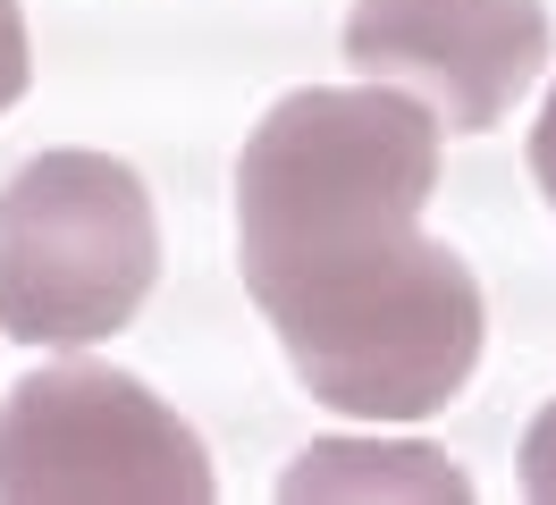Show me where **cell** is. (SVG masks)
<instances>
[{"instance_id":"277c9868","label":"cell","mask_w":556,"mask_h":505,"mask_svg":"<svg viewBox=\"0 0 556 505\" xmlns=\"http://www.w3.org/2000/svg\"><path fill=\"white\" fill-rule=\"evenodd\" d=\"M346 60L405 93L447 135H489L548 67L540 0H354Z\"/></svg>"},{"instance_id":"3957f363","label":"cell","mask_w":556,"mask_h":505,"mask_svg":"<svg viewBox=\"0 0 556 505\" xmlns=\"http://www.w3.org/2000/svg\"><path fill=\"white\" fill-rule=\"evenodd\" d=\"M211 455L143 379L60 363L0 404V505H211Z\"/></svg>"},{"instance_id":"6da1fadb","label":"cell","mask_w":556,"mask_h":505,"mask_svg":"<svg viewBox=\"0 0 556 505\" xmlns=\"http://www.w3.org/2000/svg\"><path fill=\"white\" fill-rule=\"evenodd\" d=\"M439 118L396 85H304L237 152V269L295 379L354 421H421L481 363V278L421 236Z\"/></svg>"},{"instance_id":"7a4b0ae2","label":"cell","mask_w":556,"mask_h":505,"mask_svg":"<svg viewBox=\"0 0 556 505\" xmlns=\"http://www.w3.org/2000/svg\"><path fill=\"white\" fill-rule=\"evenodd\" d=\"M161 278V219L127 161L42 152L0 186V337L93 345L143 312Z\"/></svg>"},{"instance_id":"52a82bcc","label":"cell","mask_w":556,"mask_h":505,"mask_svg":"<svg viewBox=\"0 0 556 505\" xmlns=\"http://www.w3.org/2000/svg\"><path fill=\"white\" fill-rule=\"evenodd\" d=\"M531 177H540V194H548V211H556V85H548V101H540V127H531Z\"/></svg>"},{"instance_id":"8992f818","label":"cell","mask_w":556,"mask_h":505,"mask_svg":"<svg viewBox=\"0 0 556 505\" xmlns=\"http://www.w3.org/2000/svg\"><path fill=\"white\" fill-rule=\"evenodd\" d=\"M522 489L540 505H556V404L531 421V438H522Z\"/></svg>"},{"instance_id":"5b68a950","label":"cell","mask_w":556,"mask_h":505,"mask_svg":"<svg viewBox=\"0 0 556 505\" xmlns=\"http://www.w3.org/2000/svg\"><path fill=\"white\" fill-rule=\"evenodd\" d=\"M26 76H35V51H26V9H17V0H0V118H9V101L26 93Z\"/></svg>"}]
</instances>
